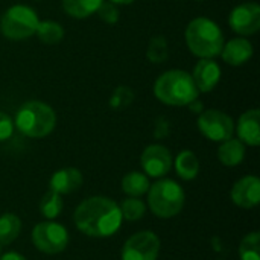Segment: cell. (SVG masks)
Here are the masks:
<instances>
[{
  "label": "cell",
  "mask_w": 260,
  "mask_h": 260,
  "mask_svg": "<svg viewBox=\"0 0 260 260\" xmlns=\"http://www.w3.org/2000/svg\"><path fill=\"white\" fill-rule=\"evenodd\" d=\"M169 56V46H168V40L163 35H155L151 38L148 50H146V58L154 62V64H160L165 62Z\"/></svg>",
  "instance_id": "cell-24"
},
{
  "label": "cell",
  "mask_w": 260,
  "mask_h": 260,
  "mask_svg": "<svg viewBox=\"0 0 260 260\" xmlns=\"http://www.w3.org/2000/svg\"><path fill=\"white\" fill-rule=\"evenodd\" d=\"M142 168L151 178L165 177L172 168V155L163 145H151L142 154Z\"/></svg>",
  "instance_id": "cell-11"
},
{
  "label": "cell",
  "mask_w": 260,
  "mask_h": 260,
  "mask_svg": "<svg viewBox=\"0 0 260 260\" xmlns=\"http://www.w3.org/2000/svg\"><path fill=\"white\" fill-rule=\"evenodd\" d=\"M158 253V236L152 232H139L123 244L122 260H157Z\"/></svg>",
  "instance_id": "cell-9"
},
{
  "label": "cell",
  "mask_w": 260,
  "mask_h": 260,
  "mask_svg": "<svg viewBox=\"0 0 260 260\" xmlns=\"http://www.w3.org/2000/svg\"><path fill=\"white\" fill-rule=\"evenodd\" d=\"M119 209H120L122 218L126 221H139L143 218L146 212V206L143 204V201H140L139 198H133V197L128 200H123Z\"/></svg>",
  "instance_id": "cell-26"
},
{
  "label": "cell",
  "mask_w": 260,
  "mask_h": 260,
  "mask_svg": "<svg viewBox=\"0 0 260 260\" xmlns=\"http://www.w3.org/2000/svg\"><path fill=\"white\" fill-rule=\"evenodd\" d=\"M189 107H190V110H192L193 113H203V102H200L198 99L192 101V102L189 104Z\"/></svg>",
  "instance_id": "cell-32"
},
{
  "label": "cell",
  "mask_w": 260,
  "mask_h": 260,
  "mask_svg": "<svg viewBox=\"0 0 260 260\" xmlns=\"http://www.w3.org/2000/svg\"><path fill=\"white\" fill-rule=\"evenodd\" d=\"M195 2H204V0H195Z\"/></svg>",
  "instance_id": "cell-34"
},
{
  "label": "cell",
  "mask_w": 260,
  "mask_h": 260,
  "mask_svg": "<svg viewBox=\"0 0 260 260\" xmlns=\"http://www.w3.org/2000/svg\"><path fill=\"white\" fill-rule=\"evenodd\" d=\"M155 137L157 139H161V137H166L168 136V133H169V123H168V120L166 119H163V117H160L158 120H157V123H155Z\"/></svg>",
  "instance_id": "cell-30"
},
{
  "label": "cell",
  "mask_w": 260,
  "mask_h": 260,
  "mask_svg": "<svg viewBox=\"0 0 260 260\" xmlns=\"http://www.w3.org/2000/svg\"><path fill=\"white\" fill-rule=\"evenodd\" d=\"M192 79H193L198 91L207 93V91L213 90L216 87V84L219 82L221 69L213 59L201 58V61H198V64L193 69Z\"/></svg>",
  "instance_id": "cell-13"
},
{
  "label": "cell",
  "mask_w": 260,
  "mask_h": 260,
  "mask_svg": "<svg viewBox=\"0 0 260 260\" xmlns=\"http://www.w3.org/2000/svg\"><path fill=\"white\" fill-rule=\"evenodd\" d=\"M0 260H26L21 254H18V253H6V254H3Z\"/></svg>",
  "instance_id": "cell-31"
},
{
  "label": "cell",
  "mask_w": 260,
  "mask_h": 260,
  "mask_svg": "<svg viewBox=\"0 0 260 260\" xmlns=\"http://www.w3.org/2000/svg\"><path fill=\"white\" fill-rule=\"evenodd\" d=\"M149 186L151 184H149L148 175H145L142 172H129L122 180V190L133 198H139V197L148 193Z\"/></svg>",
  "instance_id": "cell-19"
},
{
  "label": "cell",
  "mask_w": 260,
  "mask_h": 260,
  "mask_svg": "<svg viewBox=\"0 0 260 260\" xmlns=\"http://www.w3.org/2000/svg\"><path fill=\"white\" fill-rule=\"evenodd\" d=\"M187 47L198 58H215L221 55L224 47V35L219 26L206 18L198 17L192 20L184 32Z\"/></svg>",
  "instance_id": "cell-2"
},
{
  "label": "cell",
  "mask_w": 260,
  "mask_h": 260,
  "mask_svg": "<svg viewBox=\"0 0 260 260\" xmlns=\"http://www.w3.org/2000/svg\"><path fill=\"white\" fill-rule=\"evenodd\" d=\"M133 101H134L133 90L126 85H119L110 98V107L113 110H122V108L128 107Z\"/></svg>",
  "instance_id": "cell-27"
},
{
  "label": "cell",
  "mask_w": 260,
  "mask_h": 260,
  "mask_svg": "<svg viewBox=\"0 0 260 260\" xmlns=\"http://www.w3.org/2000/svg\"><path fill=\"white\" fill-rule=\"evenodd\" d=\"M14 133V122L12 119L0 111V142L8 140Z\"/></svg>",
  "instance_id": "cell-29"
},
{
  "label": "cell",
  "mask_w": 260,
  "mask_h": 260,
  "mask_svg": "<svg viewBox=\"0 0 260 260\" xmlns=\"http://www.w3.org/2000/svg\"><path fill=\"white\" fill-rule=\"evenodd\" d=\"M175 169L180 178L190 181L200 172V161L198 157L192 151H181L175 158Z\"/></svg>",
  "instance_id": "cell-18"
},
{
  "label": "cell",
  "mask_w": 260,
  "mask_h": 260,
  "mask_svg": "<svg viewBox=\"0 0 260 260\" xmlns=\"http://www.w3.org/2000/svg\"><path fill=\"white\" fill-rule=\"evenodd\" d=\"M64 209V203H62V195L49 190L47 193H44V197L40 201V212L44 218L47 219H55L59 216V213Z\"/></svg>",
  "instance_id": "cell-23"
},
{
  "label": "cell",
  "mask_w": 260,
  "mask_h": 260,
  "mask_svg": "<svg viewBox=\"0 0 260 260\" xmlns=\"http://www.w3.org/2000/svg\"><path fill=\"white\" fill-rule=\"evenodd\" d=\"M232 201L242 209H253L260 201V180L247 175L235 183L232 189Z\"/></svg>",
  "instance_id": "cell-12"
},
{
  "label": "cell",
  "mask_w": 260,
  "mask_h": 260,
  "mask_svg": "<svg viewBox=\"0 0 260 260\" xmlns=\"http://www.w3.org/2000/svg\"><path fill=\"white\" fill-rule=\"evenodd\" d=\"M260 113L259 110L245 111L238 122V136L242 143L250 146H257L260 143Z\"/></svg>",
  "instance_id": "cell-15"
},
{
  "label": "cell",
  "mask_w": 260,
  "mask_h": 260,
  "mask_svg": "<svg viewBox=\"0 0 260 260\" xmlns=\"http://www.w3.org/2000/svg\"><path fill=\"white\" fill-rule=\"evenodd\" d=\"M154 93L160 102L175 107H184L198 99V88L192 79V75L184 70L165 72L155 81Z\"/></svg>",
  "instance_id": "cell-3"
},
{
  "label": "cell",
  "mask_w": 260,
  "mask_h": 260,
  "mask_svg": "<svg viewBox=\"0 0 260 260\" xmlns=\"http://www.w3.org/2000/svg\"><path fill=\"white\" fill-rule=\"evenodd\" d=\"M241 260H260V233H248L239 245Z\"/></svg>",
  "instance_id": "cell-25"
},
{
  "label": "cell",
  "mask_w": 260,
  "mask_h": 260,
  "mask_svg": "<svg viewBox=\"0 0 260 260\" xmlns=\"http://www.w3.org/2000/svg\"><path fill=\"white\" fill-rule=\"evenodd\" d=\"M82 186V174L76 168H64L56 171L49 181L50 190L59 195H69Z\"/></svg>",
  "instance_id": "cell-14"
},
{
  "label": "cell",
  "mask_w": 260,
  "mask_h": 260,
  "mask_svg": "<svg viewBox=\"0 0 260 260\" xmlns=\"http://www.w3.org/2000/svg\"><path fill=\"white\" fill-rule=\"evenodd\" d=\"M184 190L174 180L163 178L149 186L148 190V206L151 212L163 219L177 216L184 206Z\"/></svg>",
  "instance_id": "cell-5"
},
{
  "label": "cell",
  "mask_w": 260,
  "mask_h": 260,
  "mask_svg": "<svg viewBox=\"0 0 260 260\" xmlns=\"http://www.w3.org/2000/svg\"><path fill=\"white\" fill-rule=\"evenodd\" d=\"M221 55L227 64L242 66L253 56V44L245 38H235L222 47Z\"/></svg>",
  "instance_id": "cell-16"
},
{
  "label": "cell",
  "mask_w": 260,
  "mask_h": 260,
  "mask_svg": "<svg viewBox=\"0 0 260 260\" xmlns=\"http://www.w3.org/2000/svg\"><path fill=\"white\" fill-rule=\"evenodd\" d=\"M198 128L209 140L225 142L233 137L235 122L229 114L219 110H207L200 114Z\"/></svg>",
  "instance_id": "cell-8"
},
{
  "label": "cell",
  "mask_w": 260,
  "mask_h": 260,
  "mask_svg": "<svg viewBox=\"0 0 260 260\" xmlns=\"http://www.w3.org/2000/svg\"><path fill=\"white\" fill-rule=\"evenodd\" d=\"M21 232V221L14 213H5L0 216V245L12 244Z\"/></svg>",
  "instance_id": "cell-20"
},
{
  "label": "cell",
  "mask_w": 260,
  "mask_h": 260,
  "mask_svg": "<svg viewBox=\"0 0 260 260\" xmlns=\"http://www.w3.org/2000/svg\"><path fill=\"white\" fill-rule=\"evenodd\" d=\"M32 242L41 253L58 254L66 250L69 244V233L58 222H40L32 230Z\"/></svg>",
  "instance_id": "cell-7"
},
{
  "label": "cell",
  "mask_w": 260,
  "mask_h": 260,
  "mask_svg": "<svg viewBox=\"0 0 260 260\" xmlns=\"http://www.w3.org/2000/svg\"><path fill=\"white\" fill-rule=\"evenodd\" d=\"M111 3H114V5H129V3H133L134 0H110Z\"/></svg>",
  "instance_id": "cell-33"
},
{
  "label": "cell",
  "mask_w": 260,
  "mask_h": 260,
  "mask_svg": "<svg viewBox=\"0 0 260 260\" xmlns=\"http://www.w3.org/2000/svg\"><path fill=\"white\" fill-rule=\"evenodd\" d=\"M96 12H98L99 18L108 24H116L119 21V9L111 2H102Z\"/></svg>",
  "instance_id": "cell-28"
},
{
  "label": "cell",
  "mask_w": 260,
  "mask_h": 260,
  "mask_svg": "<svg viewBox=\"0 0 260 260\" xmlns=\"http://www.w3.org/2000/svg\"><path fill=\"white\" fill-rule=\"evenodd\" d=\"M245 157V145L239 139H229L222 142L218 149V158L224 166L233 168L242 163Z\"/></svg>",
  "instance_id": "cell-17"
},
{
  "label": "cell",
  "mask_w": 260,
  "mask_h": 260,
  "mask_svg": "<svg viewBox=\"0 0 260 260\" xmlns=\"http://www.w3.org/2000/svg\"><path fill=\"white\" fill-rule=\"evenodd\" d=\"M230 27L239 35H253L260 27V6L257 3H242L236 6L229 18Z\"/></svg>",
  "instance_id": "cell-10"
},
{
  "label": "cell",
  "mask_w": 260,
  "mask_h": 260,
  "mask_svg": "<svg viewBox=\"0 0 260 260\" xmlns=\"http://www.w3.org/2000/svg\"><path fill=\"white\" fill-rule=\"evenodd\" d=\"M17 129L32 139L49 136L56 125V114L44 102L30 101L20 107L14 120Z\"/></svg>",
  "instance_id": "cell-4"
},
{
  "label": "cell",
  "mask_w": 260,
  "mask_h": 260,
  "mask_svg": "<svg viewBox=\"0 0 260 260\" xmlns=\"http://www.w3.org/2000/svg\"><path fill=\"white\" fill-rule=\"evenodd\" d=\"M75 225L90 238H108L122 225L119 206L107 197H91L84 200L75 210Z\"/></svg>",
  "instance_id": "cell-1"
},
{
  "label": "cell",
  "mask_w": 260,
  "mask_h": 260,
  "mask_svg": "<svg viewBox=\"0 0 260 260\" xmlns=\"http://www.w3.org/2000/svg\"><path fill=\"white\" fill-rule=\"evenodd\" d=\"M104 0H62L64 11L75 18H85L98 11Z\"/></svg>",
  "instance_id": "cell-21"
},
{
  "label": "cell",
  "mask_w": 260,
  "mask_h": 260,
  "mask_svg": "<svg viewBox=\"0 0 260 260\" xmlns=\"http://www.w3.org/2000/svg\"><path fill=\"white\" fill-rule=\"evenodd\" d=\"M40 38V41L46 43V44H56L62 40L64 37V29L59 23L52 21V20H44L38 23L37 32H35Z\"/></svg>",
  "instance_id": "cell-22"
},
{
  "label": "cell",
  "mask_w": 260,
  "mask_h": 260,
  "mask_svg": "<svg viewBox=\"0 0 260 260\" xmlns=\"http://www.w3.org/2000/svg\"><path fill=\"white\" fill-rule=\"evenodd\" d=\"M38 17L35 11L26 5L11 6L0 20V30L9 40H26L37 32Z\"/></svg>",
  "instance_id": "cell-6"
}]
</instances>
